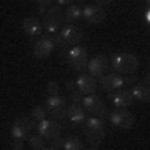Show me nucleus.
I'll list each match as a JSON object with an SVG mask.
<instances>
[{
	"instance_id": "a878e982",
	"label": "nucleus",
	"mask_w": 150,
	"mask_h": 150,
	"mask_svg": "<svg viewBox=\"0 0 150 150\" xmlns=\"http://www.w3.org/2000/svg\"><path fill=\"white\" fill-rule=\"evenodd\" d=\"M59 92H60V87H59V83H57V82L50 80V82H48V83H47V95H48V97L60 95Z\"/></svg>"
},
{
	"instance_id": "412c9836",
	"label": "nucleus",
	"mask_w": 150,
	"mask_h": 150,
	"mask_svg": "<svg viewBox=\"0 0 150 150\" xmlns=\"http://www.w3.org/2000/svg\"><path fill=\"white\" fill-rule=\"evenodd\" d=\"M67 92H69V98L72 100V103H79L80 105V102H82V93L79 92V88H77V85H75V82H67Z\"/></svg>"
},
{
	"instance_id": "2eb2a0df",
	"label": "nucleus",
	"mask_w": 150,
	"mask_h": 150,
	"mask_svg": "<svg viewBox=\"0 0 150 150\" xmlns=\"http://www.w3.org/2000/svg\"><path fill=\"white\" fill-rule=\"evenodd\" d=\"M108 100L115 105V108H129L132 105V102H134L130 92L125 90V88H120V90H115V92H108Z\"/></svg>"
},
{
	"instance_id": "20e7f679",
	"label": "nucleus",
	"mask_w": 150,
	"mask_h": 150,
	"mask_svg": "<svg viewBox=\"0 0 150 150\" xmlns=\"http://www.w3.org/2000/svg\"><path fill=\"white\" fill-rule=\"evenodd\" d=\"M83 132L87 140L92 144V147H97L105 137V122L100 118L88 117L83 123Z\"/></svg>"
},
{
	"instance_id": "f8f14e48",
	"label": "nucleus",
	"mask_w": 150,
	"mask_h": 150,
	"mask_svg": "<svg viewBox=\"0 0 150 150\" xmlns=\"http://www.w3.org/2000/svg\"><path fill=\"white\" fill-rule=\"evenodd\" d=\"M97 85L100 87L102 90L105 92H115V90H120L123 85V75H118V74H105L102 75L98 80H97Z\"/></svg>"
},
{
	"instance_id": "c756f323",
	"label": "nucleus",
	"mask_w": 150,
	"mask_h": 150,
	"mask_svg": "<svg viewBox=\"0 0 150 150\" xmlns=\"http://www.w3.org/2000/svg\"><path fill=\"white\" fill-rule=\"evenodd\" d=\"M12 150H23V142L12 139Z\"/></svg>"
},
{
	"instance_id": "5701e85b",
	"label": "nucleus",
	"mask_w": 150,
	"mask_h": 150,
	"mask_svg": "<svg viewBox=\"0 0 150 150\" xmlns=\"http://www.w3.org/2000/svg\"><path fill=\"white\" fill-rule=\"evenodd\" d=\"M27 140H28V145H30L32 150H43L45 149V142H43V139L38 134L37 135H30Z\"/></svg>"
},
{
	"instance_id": "393cba45",
	"label": "nucleus",
	"mask_w": 150,
	"mask_h": 150,
	"mask_svg": "<svg viewBox=\"0 0 150 150\" xmlns=\"http://www.w3.org/2000/svg\"><path fill=\"white\" fill-rule=\"evenodd\" d=\"M35 4H37V12L43 17L45 13H47V10L50 8V5H52L54 2H50V0H38V2H35Z\"/></svg>"
},
{
	"instance_id": "f03ea898",
	"label": "nucleus",
	"mask_w": 150,
	"mask_h": 150,
	"mask_svg": "<svg viewBox=\"0 0 150 150\" xmlns=\"http://www.w3.org/2000/svg\"><path fill=\"white\" fill-rule=\"evenodd\" d=\"M83 112L88 113L90 117L93 118H100V120H105L108 117V110H107V105L103 102L100 97L97 93H92V95H85L82 98L80 102Z\"/></svg>"
},
{
	"instance_id": "473e14b6",
	"label": "nucleus",
	"mask_w": 150,
	"mask_h": 150,
	"mask_svg": "<svg viewBox=\"0 0 150 150\" xmlns=\"http://www.w3.org/2000/svg\"><path fill=\"white\" fill-rule=\"evenodd\" d=\"M43 150H62V149H54V147H45Z\"/></svg>"
},
{
	"instance_id": "dca6fc26",
	"label": "nucleus",
	"mask_w": 150,
	"mask_h": 150,
	"mask_svg": "<svg viewBox=\"0 0 150 150\" xmlns=\"http://www.w3.org/2000/svg\"><path fill=\"white\" fill-rule=\"evenodd\" d=\"M22 28H23V32L27 33L28 37H32V38L42 37V32H43L42 22L38 20L37 17H27L25 20L22 22Z\"/></svg>"
},
{
	"instance_id": "4be33fe9",
	"label": "nucleus",
	"mask_w": 150,
	"mask_h": 150,
	"mask_svg": "<svg viewBox=\"0 0 150 150\" xmlns=\"http://www.w3.org/2000/svg\"><path fill=\"white\" fill-rule=\"evenodd\" d=\"M62 150H85V145H83V142L80 139L70 137V139H65V144Z\"/></svg>"
},
{
	"instance_id": "aec40b11",
	"label": "nucleus",
	"mask_w": 150,
	"mask_h": 150,
	"mask_svg": "<svg viewBox=\"0 0 150 150\" xmlns=\"http://www.w3.org/2000/svg\"><path fill=\"white\" fill-rule=\"evenodd\" d=\"M10 135H12L13 140H22V142H25V140L30 137V132L22 125L20 120H15L13 125H12V129H10Z\"/></svg>"
},
{
	"instance_id": "2f4dec72",
	"label": "nucleus",
	"mask_w": 150,
	"mask_h": 150,
	"mask_svg": "<svg viewBox=\"0 0 150 150\" xmlns=\"http://www.w3.org/2000/svg\"><path fill=\"white\" fill-rule=\"evenodd\" d=\"M110 4H112V2H105V0H98V2H95V5H98V7H102V8H105V7H108L110 5Z\"/></svg>"
},
{
	"instance_id": "72a5a7b5",
	"label": "nucleus",
	"mask_w": 150,
	"mask_h": 150,
	"mask_svg": "<svg viewBox=\"0 0 150 150\" xmlns=\"http://www.w3.org/2000/svg\"><path fill=\"white\" fill-rule=\"evenodd\" d=\"M85 150H97V147H90V149H85Z\"/></svg>"
},
{
	"instance_id": "423d86ee",
	"label": "nucleus",
	"mask_w": 150,
	"mask_h": 150,
	"mask_svg": "<svg viewBox=\"0 0 150 150\" xmlns=\"http://www.w3.org/2000/svg\"><path fill=\"white\" fill-rule=\"evenodd\" d=\"M108 120H110V123L113 127H118V129H123V130L132 129L135 123L134 113L130 110H127V108H115V110H112L108 113Z\"/></svg>"
},
{
	"instance_id": "f3484780",
	"label": "nucleus",
	"mask_w": 150,
	"mask_h": 150,
	"mask_svg": "<svg viewBox=\"0 0 150 150\" xmlns=\"http://www.w3.org/2000/svg\"><path fill=\"white\" fill-rule=\"evenodd\" d=\"M67 117H69V120L74 125H83L87 120V113L83 112L82 105H79V103H70V105H67Z\"/></svg>"
},
{
	"instance_id": "cd10ccee",
	"label": "nucleus",
	"mask_w": 150,
	"mask_h": 150,
	"mask_svg": "<svg viewBox=\"0 0 150 150\" xmlns=\"http://www.w3.org/2000/svg\"><path fill=\"white\" fill-rule=\"evenodd\" d=\"M50 144L54 149H64V144H65V139L64 137H55V139L50 140Z\"/></svg>"
},
{
	"instance_id": "7ed1b4c3",
	"label": "nucleus",
	"mask_w": 150,
	"mask_h": 150,
	"mask_svg": "<svg viewBox=\"0 0 150 150\" xmlns=\"http://www.w3.org/2000/svg\"><path fill=\"white\" fill-rule=\"evenodd\" d=\"M64 10L57 7L55 4L50 5V8L47 10V13L43 15V22H42V27L43 30L50 35H55V33L60 32V28L64 27Z\"/></svg>"
},
{
	"instance_id": "39448f33",
	"label": "nucleus",
	"mask_w": 150,
	"mask_h": 150,
	"mask_svg": "<svg viewBox=\"0 0 150 150\" xmlns=\"http://www.w3.org/2000/svg\"><path fill=\"white\" fill-rule=\"evenodd\" d=\"M65 59H67V64L72 67L74 70L83 74V70H87V65H88V52H87L85 47L82 45H75V47H70L65 54Z\"/></svg>"
},
{
	"instance_id": "bb28decb",
	"label": "nucleus",
	"mask_w": 150,
	"mask_h": 150,
	"mask_svg": "<svg viewBox=\"0 0 150 150\" xmlns=\"http://www.w3.org/2000/svg\"><path fill=\"white\" fill-rule=\"evenodd\" d=\"M18 120H20L22 122V125H23V127H25V129L28 130V132H30V130L32 129H35V127H37V122H35V120H33L32 117H30V115H25V117H22V118H18Z\"/></svg>"
},
{
	"instance_id": "6e6552de",
	"label": "nucleus",
	"mask_w": 150,
	"mask_h": 150,
	"mask_svg": "<svg viewBox=\"0 0 150 150\" xmlns=\"http://www.w3.org/2000/svg\"><path fill=\"white\" fill-rule=\"evenodd\" d=\"M37 132L42 139L52 140V139H55V137H60V134H62V125H60L59 120L43 118L42 122L37 123Z\"/></svg>"
},
{
	"instance_id": "f257e3e1",
	"label": "nucleus",
	"mask_w": 150,
	"mask_h": 150,
	"mask_svg": "<svg viewBox=\"0 0 150 150\" xmlns=\"http://www.w3.org/2000/svg\"><path fill=\"white\" fill-rule=\"evenodd\" d=\"M108 64L117 70L118 75H134L140 69V60L134 54H127V52H120L110 57Z\"/></svg>"
},
{
	"instance_id": "b1692460",
	"label": "nucleus",
	"mask_w": 150,
	"mask_h": 150,
	"mask_svg": "<svg viewBox=\"0 0 150 150\" xmlns=\"http://www.w3.org/2000/svg\"><path fill=\"white\" fill-rule=\"evenodd\" d=\"M45 115H47V110H45V107H43V105H35V107L32 108V112H30V117H32L37 123L42 122L43 118H47Z\"/></svg>"
},
{
	"instance_id": "1a4fd4ad",
	"label": "nucleus",
	"mask_w": 150,
	"mask_h": 150,
	"mask_svg": "<svg viewBox=\"0 0 150 150\" xmlns=\"http://www.w3.org/2000/svg\"><path fill=\"white\" fill-rule=\"evenodd\" d=\"M55 50V43H54V38L45 35V37H38L35 42H33V57L38 60H45L48 59L50 55L54 54Z\"/></svg>"
},
{
	"instance_id": "9d476101",
	"label": "nucleus",
	"mask_w": 150,
	"mask_h": 150,
	"mask_svg": "<svg viewBox=\"0 0 150 150\" xmlns=\"http://www.w3.org/2000/svg\"><path fill=\"white\" fill-rule=\"evenodd\" d=\"M59 35H60V38L64 40V43L67 47H75V45H79V43L82 42V38H83L82 28L77 27V25H69V23H65L64 27L60 28Z\"/></svg>"
},
{
	"instance_id": "c85d7f7f",
	"label": "nucleus",
	"mask_w": 150,
	"mask_h": 150,
	"mask_svg": "<svg viewBox=\"0 0 150 150\" xmlns=\"http://www.w3.org/2000/svg\"><path fill=\"white\" fill-rule=\"evenodd\" d=\"M144 23L149 27L150 25V7L149 4H147V7H145V12H144Z\"/></svg>"
},
{
	"instance_id": "6ab92c4d",
	"label": "nucleus",
	"mask_w": 150,
	"mask_h": 150,
	"mask_svg": "<svg viewBox=\"0 0 150 150\" xmlns=\"http://www.w3.org/2000/svg\"><path fill=\"white\" fill-rule=\"evenodd\" d=\"M82 18V7L77 4H70L64 10V20L69 25H75V22H79Z\"/></svg>"
},
{
	"instance_id": "a211bd4d",
	"label": "nucleus",
	"mask_w": 150,
	"mask_h": 150,
	"mask_svg": "<svg viewBox=\"0 0 150 150\" xmlns=\"http://www.w3.org/2000/svg\"><path fill=\"white\" fill-rule=\"evenodd\" d=\"M130 95H132V98L134 100H137V102L140 103H149L150 100V88L147 83H144V82H137L135 85H132V88H130Z\"/></svg>"
},
{
	"instance_id": "ddd939ff",
	"label": "nucleus",
	"mask_w": 150,
	"mask_h": 150,
	"mask_svg": "<svg viewBox=\"0 0 150 150\" xmlns=\"http://www.w3.org/2000/svg\"><path fill=\"white\" fill-rule=\"evenodd\" d=\"M108 67V59L105 55H97L92 60H88V65H87V70H88V75H92L93 79H100L102 75L107 74Z\"/></svg>"
},
{
	"instance_id": "9b49d317",
	"label": "nucleus",
	"mask_w": 150,
	"mask_h": 150,
	"mask_svg": "<svg viewBox=\"0 0 150 150\" xmlns=\"http://www.w3.org/2000/svg\"><path fill=\"white\" fill-rule=\"evenodd\" d=\"M107 17V10L102 8V7L95 5V4H90V5H85L82 8V18L87 22V23H90V25H97V23H100Z\"/></svg>"
},
{
	"instance_id": "4468645a",
	"label": "nucleus",
	"mask_w": 150,
	"mask_h": 150,
	"mask_svg": "<svg viewBox=\"0 0 150 150\" xmlns=\"http://www.w3.org/2000/svg\"><path fill=\"white\" fill-rule=\"evenodd\" d=\"M75 85L79 88L82 95H92V93H95V90L98 88L97 85V79H93L92 75L88 74H80L77 77V80H75Z\"/></svg>"
},
{
	"instance_id": "0eeeda50",
	"label": "nucleus",
	"mask_w": 150,
	"mask_h": 150,
	"mask_svg": "<svg viewBox=\"0 0 150 150\" xmlns=\"http://www.w3.org/2000/svg\"><path fill=\"white\" fill-rule=\"evenodd\" d=\"M43 107H45L47 112H50L54 120H62L64 117H67V100L64 97H60V95L47 97Z\"/></svg>"
},
{
	"instance_id": "7c9ffc66",
	"label": "nucleus",
	"mask_w": 150,
	"mask_h": 150,
	"mask_svg": "<svg viewBox=\"0 0 150 150\" xmlns=\"http://www.w3.org/2000/svg\"><path fill=\"white\" fill-rule=\"evenodd\" d=\"M54 4L62 8V7H69L70 4H74V2H70V0H57V2H54Z\"/></svg>"
}]
</instances>
